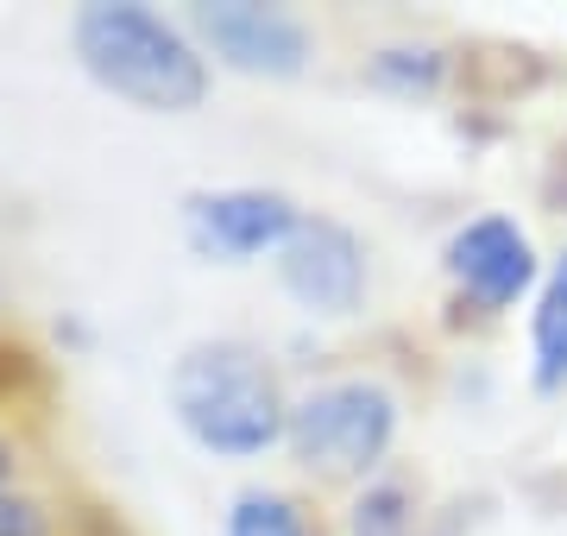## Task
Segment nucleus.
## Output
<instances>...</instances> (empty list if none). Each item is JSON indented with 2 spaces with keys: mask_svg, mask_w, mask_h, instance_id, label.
I'll list each match as a JSON object with an SVG mask.
<instances>
[{
  "mask_svg": "<svg viewBox=\"0 0 567 536\" xmlns=\"http://www.w3.org/2000/svg\"><path fill=\"white\" fill-rule=\"evenodd\" d=\"M303 221V203L278 184H203L183 189L177 227L183 247L208 266H271Z\"/></svg>",
  "mask_w": 567,
  "mask_h": 536,
  "instance_id": "nucleus-7",
  "label": "nucleus"
},
{
  "mask_svg": "<svg viewBox=\"0 0 567 536\" xmlns=\"http://www.w3.org/2000/svg\"><path fill=\"white\" fill-rule=\"evenodd\" d=\"M543 203L555 208V215H567V133L555 140V152H548V171H543Z\"/></svg>",
  "mask_w": 567,
  "mask_h": 536,
  "instance_id": "nucleus-14",
  "label": "nucleus"
},
{
  "mask_svg": "<svg viewBox=\"0 0 567 536\" xmlns=\"http://www.w3.org/2000/svg\"><path fill=\"white\" fill-rule=\"evenodd\" d=\"M290 372L252 334H196L164 367V411L177 435L208 461L252 467L284 454L290 423Z\"/></svg>",
  "mask_w": 567,
  "mask_h": 536,
  "instance_id": "nucleus-1",
  "label": "nucleus"
},
{
  "mask_svg": "<svg viewBox=\"0 0 567 536\" xmlns=\"http://www.w3.org/2000/svg\"><path fill=\"white\" fill-rule=\"evenodd\" d=\"M183 25L215 70L246 83H303L322 58V32L278 0H196Z\"/></svg>",
  "mask_w": 567,
  "mask_h": 536,
  "instance_id": "nucleus-5",
  "label": "nucleus"
},
{
  "mask_svg": "<svg viewBox=\"0 0 567 536\" xmlns=\"http://www.w3.org/2000/svg\"><path fill=\"white\" fill-rule=\"evenodd\" d=\"M271 278L309 322H360L372 303V240L328 208H303L297 234L271 259Z\"/></svg>",
  "mask_w": 567,
  "mask_h": 536,
  "instance_id": "nucleus-6",
  "label": "nucleus"
},
{
  "mask_svg": "<svg viewBox=\"0 0 567 536\" xmlns=\"http://www.w3.org/2000/svg\"><path fill=\"white\" fill-rule=\"evenodd\" d=\"M70 58L89 83L114 102L183 121L208 102L215 63L189 39L183 13L145 7V0H89L70 13Z\"/></svg>",
  "mask_w": 567,
  "mask_h": 536,
  "instance_id": "nucleus-3",
  "label": "nucleus"
},
{
  "mask_svg": "<svg viewBox=\"0 0 567 536\" xmlns=\"http://www.w3.org/2000/svg\"><path fill=\"white\" fill-rule=\"evenodd\" d=\"M524 348H529V392L567 398V240L548 252L543 285L524 310Z\"/></svg>",
  "mask_w": 567,
  "mask_h": 536,
  "instance_id": "nucleus-11",
  "label": "nucleus"
},
{
  "mask_svg": "<svg viewBox=\"0 0 567 536\" xmlns=\"http://www.w3.org/2000/svg\"><path fill=\"white\" fill-rule=\"evenodd\" d=\"M328 524H334V536H454L461 530L447 517V505H435L429 480L416 467H404V461L372 474L353 493H341Z\"/></svg>",
  "mask_w": 567,
  "mask_h": 536,
  "instance_id": "nucleus-8",
  "label": "nucleus"
},
{
  "mask_svg": "<svg viewBox=\"0 0 567 536\" xmlns=\"http://www.w3.org/2000/svg\"><path fill=\"white\" fill-rule=\"evenodd\" d=\"M461 63L466 44L435 32H398L360 58V83L385 102H442L447 89H461Z\"/></svg>",
  "mask_w": 567,
  "mask_h": 536,
  "instance_id": "nucleus-9",
  "label": "nucleus"
},
{
  "mask_svg": "<svg viewBox=\"0 0 567 536\" xmlns=\"http://www.w3.org/2000/svg\"><path fill=\"white\" fill-rule=\"evenodd\" d=\"M442 329L447 334H492L505 329L543 285L548 252L536 247L529 221L511 208H480L447 227L442 240Z\"/></svg>",
  "mask_w": 567,
  "mask_h": 536,
  "instance_id": "nucleus-4",
  "label": "nucleus"
},
{
  "mask_svg": "<svg viewBox=\"0 0 567 536\" xmlns=\"http://www.w3.org/2000/svg\"><path fill=\"white\" fill-rule=\"evenodd\" d=\"M221 536H334L328 505L290 480H240L221 505Z\"/></svg>",
  "mask_w": 567,
  "mask_h": 536,
  "instance_id": "nucleus-10",
  "label": "nucleus"
},
{
  "mask_svg": "<svg viewBox=\"0 0 567 536\" xmlns=\"http://www.w3.org/2000/svg\"><path fill=\"white\" fill-rule=\"evenodd\" d=\"M410 430V385L404 372L379 360L353 367H322L297 379L290 392V423H284V461L297 486L309 493H353L372 474L398 467Z\"/></svg>",
  "mask_w": 567,
  "mask_h": 536,
  "instance_id": "nucleus-2",
  "label": "nucleus"
},
{
  "mask_svg": "<svg viewBox=\"0 0 567 536\" xmlns=\"http://www.w3.org/2000/svg\"><path fill=\"white\" fill-rule=\"evenodd\" d=\"M102 517L76 505L58 480H25V486H7L0 493V536H89Z\"/></svg>",
  "mask_w": 567,
  "mask_h": 536,
  "instance_id": "nucleus-12",
  "label": "nucleus"
},
{
  "mask_svg": "<svg viewBox=\"0 0 567 536\" xmlns=\"http://www.w3.org/2000/svg\"><path fill=\"white\" fill-rule=\"evenodd\" d=\"M44 442L32 430V416H13L0 411V493L7 486H25V480H44Z\"/></svg>",
  "mask_w": 567,
  "mask_h": 536,
  "instance_id": "nucleus-13",
  "label": "nucleus"
}]
</instances>
